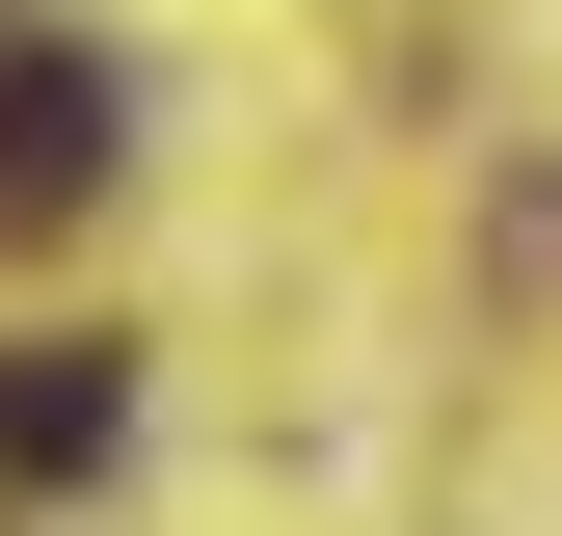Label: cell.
I'll return each mask as SVG.
<instances>
[{
    "label": "cell",
    "instance_id": "6da1fadb",
    "mask_svg": "<svg viewBox=\"0 0 562 536\" xmlns=\"http://www.w3.org/2000/svg\"><path fill=\"white\" fill-rule=\"evenodd\" d=\"M108 134H134V81H108L81 27H54V54H0V215H81V188H108Z\"/></svg>",
    "mask_w": 562,
    "mask_h": 536
},
{
    "label": "cell",
    "instance_id": "7a4b0ae2",
    "mask_svg": "<svg viewBox=\"0 0 562 536\" xmlns=\"http://www.w3.org/2000/svg\"><path fill=\"white\" fill-rule=\"evenodd\" d=\"M108 429H134V376H108V349H0V483H81Z\"/></svg>",
    "mask_w": 562,
    "mask_h": 536
}]
</instances>
